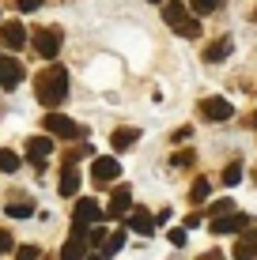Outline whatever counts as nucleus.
Wrapping results in <instances>:
<instances>
[{"label":"nucleus","mask_w":257,"mask_h":260,"mask_svg":"<svg viewBox=\"0 0 257 260\" xmlns=\"http://www.w3.org/2000/svg\"><path fill=\"white\" fill-rule=\"evenodd\" d=\"M99 219H102V208H99L95 200H87V196L76 204V211H72V222H76V230H87V226H95Z\"/></svg>","instance_id":"obj_5"},{"label":"nucleus","mask_w":257,"mask_h":260,"mask_svg":"<svg viewBox=\"0 0 257 260\" xmlns=\"http://www.w3.org/2000/svg\"><path fill=\"white\" fill-rule=\"evenodd\" d=\"M201 260H223V256H219V253H205V256H201Z\"/></svg>","instance_id":"obj_33"},{"label":"nucleus","mask_w":257,"mask_h":260,"mask_svg":"<svg viewBox=\"0 0 257 260\" xmlns=\"http://www.w3.org/2000/svg\"><path fill=\"white\" fill-rule=\"evenodd\" d=\"M83 256H87V234L76 230V234L65 241V249H61V260H83Z\"/></svg>","instance_id":"obj_9"},{"label":"nucleus","mask_w":257,"mask_h":260,"mask_svg":"<svg viewBox=\"0 0 257 260\" xmlns=\"http://www.w3.org/2000/svg\"><path fill=\"white\" fill-rule=\"evenodd\" d=\"M246 226H250V219L238 215V211H227V215H216V219H212V234H238V230H246Z\"/></svg>","instance_id":"obj_6"},{"label":"nucleus","mask_w":257,"mask_h":260,"mask_svg":"<svg viewBox=\"0 0 257 260\" xmlns=\"http://www.w3.org/2000/svg\"><path fill=\"white\" fill-rule=\"evenodd\" d=\"M61 42H65V34H61V26H46V30L34 38V49H38V57L53 60L61 53Z\"/></svg>","instance_id":"obj_3"},{"label":"nucleus","mask_w":257,"mask_h":260,"mask_svg":"<svg viewBox=\"0 0 257 260\" xmlns=\"http://www.w3.org/2000/svg\"><path fill=\"white\" fill-rule=\"evenodd\" d=\"M148 4H159V0H148Z\"/></svg>","instance_id":"obj_35"},{"label":"nucleus","mask_w":257,"mask_h":260,"mask_svg":"<svg viewBox=\"0 0 257 260\" xmlns=\"http://www.w3.org/2000/svg\"><path fill=\"white\" fill-rule=\"evenodd\" d=\"M49 151H53V140H49V136H34V140H26V155H31L34 162H42Z\"/></svg>","instance_id":"obj_14"},{"label":"nucleus","mask_w":257,"mask_h":260,"mask_svg":"<svg viewBox=\"0 0 257 260\" xmlns=\"http://www.w3.org/2000/svg\"><path fill=\"white\" fill-rule=\"evenodd\" d=\"M15 170H19V155L0 147V174H15Z\"/></svg>","instance_id":"obj_21"},{"label":"nucleus","mask_w":257,"mask_h":260,"mask_svg":"<svg viewBox=\"0 0 257 260\" xmlns=\"http://www.w3.org/2000/svg\"><path fill=\"white\" fill-rule=\"evenodd\" d=\"M129 230L148 238V234L155 230V215H148V211H129Z\"/></svg>","instance_id":"obj_12"},{"label":"nucleus","mask_w":257,"mask_h":260,"mask_svg":"<svg viewBox=\"0 0 257 260\" xmlns=\"http://www.w3.org/2000/svg\"><path fill=\"white\" fill-rule=\"evenodd\" d=\"M235 260H257V234H246L235 245Z\"/></svg>","instance_id":"obj_17"},{"label":"nucleus","mask_w":257,"mask_h":260,"mask_svg":"<svg viewBox=\"0 0 257 260\" xmlns=\"http://www.w3.org/2000/svg\"><path fill=\"white\" fill-rule=\"evenodd\" d=\"M238 181H242V166L231 162V166L223 170V185H238Z\"/></svg>","instance_id":"obj_24"},{"label":"nucleus","mask_w":257,"mask_h":260,"mask_svg":"<svg viewBox=\"0 0 257 260\" xmlns=\"http://www.w3.org/2000/svg\"><path fill=\"white\" fill-rule=\"evenodd\" d=\"M166 238H170V245H178V249L185 245V230H170V234H166Z\"/></svg>","instance_id":"obj_29"},{"label":"nucleus","mask_w":257,"mask_h":260,"mask_svg":"<svg viewBox=\"0 0 257 260\" xmlns=\"http://www.w3.org/2000/svg\"><path fill=\"white\" fill-rule=\"evenodd\" d=\"M227 211H235L231 200H216V204H212V219H216V215H227Z\"/></svg>","instance_id":"obj_26"},{"label":"nucleus","mask_w":257,"mask_h":260,"mask_svg":"<svg viewBox=\"0 0 257 260\" xmlns=\"http://www.w3.org/2000/svg\"><path fill=\"white\" fill-rule=\"evenodd\" d=\"M136 140H140V132H136V128H118V132H113V136H110L113 151H129V147H132V143H136Z\"/></svg>","instance_id":"obj_16"},{"label":"nucleus","mask_w":257,"mask_h":260,"mask_svg":"<svg viewBox=\"0 0 257 260\" xmlns=\"http://www.w3.org/2000/svg\"><path fill=\"white\" fill-rule=\"evenodd\" d=\"M227 53H231V38H219L205 49V60L208 64H219V60H227Z\"/></svg>","instance_id":"obj_15"},{"label":"nucleus","mask_w":257,"mask_h":260,"mask_svg":"<svg viewBox=\"0 0 257 260\" xmlns=\"http://www.w3.org/2000/svg\"><path fill=\"white\" fill-rule=\"evenodd\" d=\"M193 162V155H189V151H182V155H174V166H189Z\"/></svg>","instance_id":"obj_32"},{"label":"nucleus","mask_w":257,"mask_h":260,"mask_svg":"<svg viewBox=\"0 0 257 260\" xmlns=\"http://www.w3.org/2000/svg\"><path fill=\"white\" fill-rule=\"evenodd\" d=\"M121 249H125V230H113V234H106V241H102V253H106V256L121 253Z\"/></svg>","instance_id":"obj_19"},{"label":"nucleus","mask_w":257,"mask_h":260,"mask_svg":"<svg viewBox=\"0 0 257 260\" xmlns=\"http://www.w3.org/2000/svg\"><path fill=\"white\" fill-rule=\"evenodd\" d=\"M15 260H38V249H34V245H23V249H15Z\"/></svg>","instance_id":"obj_27"},{"label":"nucleus","mask_w":257,"mask_h":260,"mask_svg":"<svg viewBox=\"0 0 257 260\" xmlns=\"http://www.w3.org/2000/svg\"><path fill=\"white\" fill-rule=\"evenodd\" d=\"M42 0H19V12H38Z\"/></svg>","instance_id":"obj_31"},{"label":"nucleus","mask_w":257,"mask_h":260,"mask_svg":"<svg viewBox=\"0 0 257 260\" xmlns=\"http://www.w3.org/2000/svg\"><path fill=\"white\" fill-rule=\"evenodd\" d=\"M253 181H257V170H253Z\"/></svg>","instance_id":"obj_36"},{"label":"nucleus","mask_w":257,"mask_h":260,"mask_svg":"<svg viewBox=\"0 0 257 260\" xmlns=\"http://www.w3.org/2000/svg\"><path fill=\"white\" fill-rule=\"evenodd\" d=\"M4 211L12 215V219H31L34 215V200H15V204H8Z\"/></svg>","instance_id":"obj_20"},{"label":"nucleus","mask_w":257,"mask_h":260,"mask_svg":"<svg viewBox=\"0 0 257 260\" xmlns=\"http://www.w3.org/2000/svg\"><path fill=\"white\" fill-rule=\"evenodd\" d=\"M57 189H61V196H76V192H79V174H76L72 166L61 174V185H57Z\"/></svg>","instance_id":"obj_18"},{"label":"nucleus","mask_w":257,"mask_h":260,"mask_svg":"<svg viewBox=\"0 0 257 260\" xmlns=\"http://www.w3.org/2000/svg\"><path fill=\"white\" fill-rule=\"evenodd\" d=\"M189 4H193V12L208 15V12H216V4H219V0H189Z\"/></svg>","instance_id":"obj_25"},{"label":"nucleus","mask_w":257,"mask_h":260,"mask_svg":"<svg viewBox=\"0 0 257 260\" xmlns=\"http://www.w3.org/2000/svg\"><path fill=\"white\" fill-rule=\"evenodd\" d=\"M83 260H110V256H106V253H95V256H83Z\"/></svg>","instance_id":"obj_34"},{"label":"nucleus","mask_w":257,"mask_h":260,"mask_svg":"<svg viewBox=\"0 0 257 260\" xmlns=\"http://www.w3.org/2000/svg\"><path fill=\"white\" fill-rule=\"evenodd\" d=\"M34 94H38V102L49 106V110H53V106H61V102H65V94H68V72L61 64H49L38 79H34Z\"/></svg>","instance_id":"obj_1"},{"label":"nucleus","mask_w":257,"mask_h":260,"mask_svg":"<svg viewBox=\"0 0 257 260\" xmlns=\"http://www.w3.org/2000/svg\"><path fill=\"white\" fill-rule=\"evenodd\" d=\"M118 174H121V162L113 155H102V158H95V162H91V177L99 185H113V181H118Z\"/></svg>","instance_id":"obj_4"},{"label":"nucleus","mask_w":257,"mask_h":260,"mask_svg":"<svg viewBox=\"0 0 257 260\" xmlns=\"http://www.w3.org/2000/svg\"><path fill=\"white\" fill-rule=\"evenodd\" d=\"M129 208H132V192L121 185V189H113V196H110V215H129Z\"/></svg>","instance_id":"obj_13"},{"label":"nucleus","mask_w":257,"mask_h":260,"mask_svg":"<svg viewBox=\"0 0 257 260\" xmlns=\"http://www.w3.org/2000/svg\"><path fill=\"white\" fill-rule=\"evenodd\" d=\"M0 42H4L8 49H23V42H26L23 23H0Z\"/></svg>","instance_id":"obj_10"},{"label":"nucleus","mask_w":257,"mask_h":260,"mask_svg":"<svg viewBox=\"0 0 257 260\" xmlns=\"http://www.w3.org/2000/svg\"><path fill=\"white\" fill-rule=\"evenodd\" d=\"M0 253H12V234L8 230H0Z\"/></svg>","instance_id":"obj_30"},{"label":"nucleus","mask_w":257,"mask_h":260,"mask_svg":"<svg viewBox=\"0 0 257 260\" xmlns=\"http://www.w3.org/2000/svg\"><path fill=\"white\" fill-rule=\"evenodd\" d=\"M201 113H205L208 121H227L235 110H231L227 98H201Z\"/></svg>","instance_id":"obj_8"},{"label":"nucleus","mask_w":257,"mask_h":260,"mask_svg":"<svg viewBox=\"0 0 257 260\" xmlns=\"http://www.w3.org/2000/svg\"><path fill=\"white\" fill-rule=\"evenodd\" d=\"M46 132L57 140H83L87 128L83 124H76L72 117H65V113H46Z\"/></svg>","instance_id":"obj_2"},{"label":"nucleus","mask_w":257,"mask_h":260,"mask_svg":"<svg viewBox=\"0 0 257 260\" xmlns=\"http://www.w3.org/2000/svg\"><path fill=\"white\" fill-rule=\"evenodd\" d=\"M83 234H87V241H95V245H102V241H106V230H102V226H95V230H83Z\"/></svg>","instance_id":"obj_28"},{"label":"nucleus","mask_w":257,"mask_h":260,"mask_svg":"<svg viewBox=\"0 0 257 260\" xmlns=\"http://www.w3.org/2000/svg\"><path fill=\"white\" fill-rule=\"evenodd\" d=\"M163 19H166L170 30H178V26L189 19V15H185V4H182V0H166V4H163Z\"/></svg>","instance_id":"obj_11"},{"label":"nucleus","mask_w":257,"mask_h":260,"mask_svg":"<svg viewBox=\"0 0 257 260\" xmlns=\"http://www.w3.org/2000/svg\"><path fill=\"white\" fill-rule=\"evenodd\" d=\"M178 34H182V38H197V34H201V23L189 15V19H185V23L178 26Z\"/></svg>","instance_id":"obj_23"},{"label":"nucleus","mask_w":257,"mask_h":260,"mask_svg":"<svg viewBox=\"0 0 257 260\" xmlns=\"http://www.w3.org/2000/svg\"><path fill=\"white\" fill-rule=\"evenodd\" d=\"M23 83V64L15 57H0V87L4 91H15Z\"/></svg>","instance_id":"obj_7"},{"label":"nucleus","mask_w":257,"mask_h":260,"mask_svg":"<svg viewBox=\"0 0 257 260\" xmlns=\"http://www.w3.org/2000/svg\"><path fill=\"white\" fill-rule=\"evenodd\" d=\"M208 192H212V185L205 181V177H197V181H193V204H201V200H208Z\"/></svg>","instance_id":"obj_22"}]
</instances>
